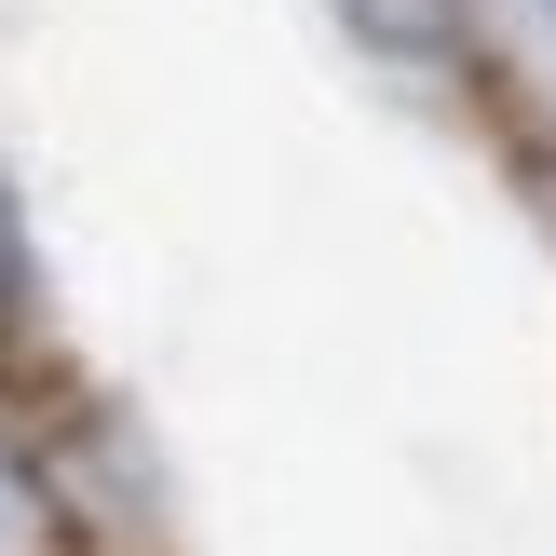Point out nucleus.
<instances>
[{
	"instance_id": "2",
	"label": "nucleus",
	"mask_w": 556,
	"mask_h": 556,
	"mask_svg": "<svg viewBox=\"0 0 556 556\" xmlns=\"http://www.w3.org/2000/svg\"><path fill=\"white\" fill-rule=\"evenodd\" d=\"M27 299V217H14V177H0V313Z\"/></svg>"
},
{
	"instance_id": "1",
	"label": "nucleus",
	"mask_w": 556,
	"mask_h": 556,
	"mask_svg": "<svg viewBox=\"0 0 556 556\" xmlns=\"http://www.w3.org/2000/svg\"><path fill=\"white\" fill-rule=\"evenodd\" d=\"M340 27L394 68H462V0H340Z\"/></svg>"
}]
</instances>
